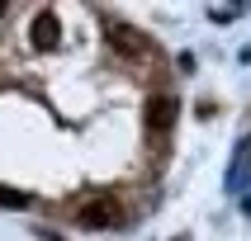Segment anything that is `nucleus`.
I'll return each instance as SVG.
<instances>
[{"label": "nucleus", "mask_w": 251, "mask_h": 241, "mask_svg": "<svg viewBox=\"0 0 251 241\" xmlns=\"http://www.w3.org/2000/svg\"><path fill=\"white\" fill-rule=\"evenodd\" d=\"M176 113H180V99H176V95H156L152 104H147V128L161 132V128L176 123Z\"/></svg>", "instance_id": "obj_2"}, {"label": "nucleus", "mask_w": 251, "mask_h": 241, "mask_svg": "<svg viewBox=\"0 0 251 241\" xmlns=\"http://www.w3.org/2000/svg\"><path fill=\"white\" fill-rule=\"evenodd\" d=\"M114 218H119V208H114V203H104V198H95V203H85V208H81V227H90V232L114 227Z\"/></svg>", "instance_id": "obj_3"}, {"label": "nucleus", "mask_w": 251, "mask_h": 241, "mask_svg": "<svg viewBox=\"0 0 251 241\" xmlns=\"http://www.w3.org/2000/svg\"><path fill=\"white\" fill-rule=\"evenodd\" d=\"M180 241H185V237H180Z\"/></svg>", "instance_id": "obj_8"}, {"label": "nucleus", "mask_w": 251, "mask_h": 241, "mask_svg": "<svg viewBox=\"0 0 251 241\" xmlns=\"http://www.w3.org/2000/svg\"><path fill=\"white\" fill-rule=\"evenodd\" d=\"M57 38H62V24H57V14H52V10H38V14H33V24H28V43H33L38 52H52Z\"/></svg>", "instance_id": "obj_1"}, {"label": "nucleus", "mask_w": 251, "mask_h": 241, "mask_svg": "<svg viewBox=\"0 0 251 241\" xmlns=\"http://www.w3.org/2000/svg\"><path fill=\"white\" fill-rule=\"evenodd\" d=\"M0 19H5V5H0Z\"/></svg>", "instance_id": "obj_7"}, {"label": "nucleus", "mask_w": 251, "mask_h": 241, "mask_svg": "<svg viewBox=\"0 0 251 241\" xmlns=\"http://www.w3.org/2000/svg\"><path fill=\"white\" fill-rule=\"evenodd\" d=\"M109 43H114V47H124V52H142V33H138V28H128V24H119V19H109Z\"/></svg>", "instance_id": "obj_4"}, {"label": "nucleus", "mask_w": 251, "mask_h": 241, "mask_svg": "<svg viewBox=\"0 0 251 241\" xmlns=\"http://www.w3.org/2000/svg\"><path fill=\"white\" fill-rule=\"evenodd\" d=\"M0 203H5V208H28L33 198H28L24 189H10V184H0Z\"/></svg>", "instance_id": "obj_5"}, {"label": "nucleus", "mask_w": 251, "mask_h": 241, "mask_svg": "<svg viewBox=\"0 0 251 241\" xmlns=\"http://www.w3.org/2000/svg\"><path fill=\"white\" fill-rule=\"evenodd\" d=\"M43 241H67V237H57V232H43Z\"/></svg>", "instance_id": "obj_6"}]
</instances>
